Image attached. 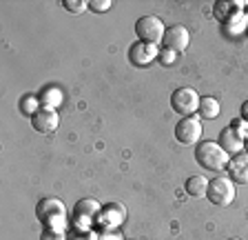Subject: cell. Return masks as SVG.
<instances>
[{"label": "cell", "instance_id": "6da1fadb", "mask_svg": "<svg viewBox=\"0 0 248 240\" xmlns=\"http://www.w3.org/2000/svg\"><path fill=\"white\" fill-rule=\"evenodd\" d=\"M195 160L202 169H208V171H222V169L228 167L231 158H228V154L219 147V142L206 140V142H200V145H197Z\"/></svg>", "mask_w": 248, "mask_h": 240}, {"label": "cell", "instance_id": "7a4b0ae2", "mask_svg": "<svg viewBox=\"0 0 248 240\" xmlns=\"http://www.w3.org/2000/svg\"><path fill=\"white\" fill-rule=\"evenodd\" d=\"M36 216L45 224V229L62 231L67 227V209L58 198H42L36 207Z\"/></svg>", "mask_w": 248, "mask_h": 240}, {"label": "cell", "instance_id": "3957f363", "mask_svg": "<svg viewBox=\"0 0 248 240\" xmlns=\"http://www.w3.org/2000/svg\"><path fill=\"white\" fill-rule=\"evenodd\" d=\"M170 107H173L175 114L184 116V118L195 116L197 109H200V96L193 87H180L170 96Z\"/></svg>", "mask_w": 248, "mask_h": 240}, {"label": "cell", "instance_id": "277c9868", "mask_svg": "<svg viewBox=\"0 0 248 240\" xmlns=\"http://www.w3.org/2000/svg\"><path fill=\"white\" fill-rule=\"evenodd\" d=\"M206 196L217 207H228V205L235 200V183L226 176H215L211 183H208Z\"/></svg>", "mask_w": 248, "mask_h": 240}, {"label": "cell", "instance_id": "5b68a950", "mask_svg": "<svg viewBox=\"0 0 248 240\" xmlns=\"http://www.w3.org/2000/svg\"><path fill=\"white\" fill-rule=\"evenodd\" d=\"M135 34H138L140 42H149V45H160L164 40V22L157 16H142L135 22Z\"/></svg>", "mask_w": 248, "mask_h": 240}, {"label": "cell", "instance_id": "8992f818", "mask_svg": "<svg viewBox=\"0 0 248 240\" xmlns=\"http://www.w3.org/2000/svg\"><path fill=\"white\" fill-rule=\"evenodd\" d=\"M175 138L182 145H195L202 138V122L195 116H188V118H182L175 127Z\"/></svg>", "mask_w": 248, "mask_h": 240}, {"label": "cell", "instance_id": "52a82bcc", "mask_svg": "<svg viewBox=\"0 0 248 240\" xmlns=\"http://www.w3.org/2000/svg\"><path fill=\"white\" fill-rule=\"evenodd\" d=\"M188 42H191V36H188V29H186V27H182V25L169 27L164 34V40H162V45H164L162 49L173 51V53H182V51H186Z\"/></svg>", "mask_w": 248, "mask_h": 240}, {"label": "cell", "instance_id": "ba28073f", "mask_svg": "<svg viewBox=\"0 0 248 240\" xmlns=\"http://www.w3.org/2000/svg\"><path fill=\"white\" fill-rule=\"evenodd\" d=\"M58 125H60V116H58L56 109H46V107H42V109H38L36 114L31 116V127L38 131V134H53V131L58 129Z\"/></svg>", "mask_w": 248, "mask_h": 240}, {"label": "cell", "instance_id": "9c48e42d", "mask_svg": "<svg viewBox=\"0 0 248 240\" xmlns=\"http://www.w3.org/2000/svg\"><path fill=\"white\" fill-rule=\"evenodd\" d=\"M160 56V49L157 45H149V42H133L129 49V60L135 65V67H146Z\"/></svg>", "mask_w": 248, "mask_h": 240}, {"label": "cell", "instance_id": "30bf717a", "mask_svg": "<svg viewBox=\"0 0 248 240\" xmlns=\"http://www.w3.org/2000/svg\"><path fill=\"white\" fill-rule=\"evenodd\" d=\"M217 142H219V147H222L228 156H239V154L244 152V147H246V140H244L237 131H235V127H232V125L231 127H224Z\"/></svg>", "mask_w": 248, "mask_h": 240}, {"label": "cell", "instance_id": "8fae6325", "mask_svg": "<svg viewBox=\"0 0 248 240\" xmlns=\"http://www.w3.org/2000/svg\"><path fill=\"white\" fill-rule=\"evenodd\" d=\"M100 211H102L100 203H95V200H91V198L80 200V203L76 205V218L80 220V227H82V229L91 227L93 220L100 218Z\"/></svg>", "mask_w": 248, "mask_h": 240}, {"label": "cell", "instance_id": "7c38bea8", "mask_svg": "<svg viewBox=\"0 0 248 240\" xmlns=\"http://www.w3.org/2000/svg\"><path fill=\"white\" fill-rule=\"evenodd\" d=\"M228 176L235 185H248V154L232 156L228 162Z\"/></svg>", "mask_w": 248, "mask_h": 240}, {"label": "cell", "instance_id": "4fadbf2b", "mask_svg": "<svg viewBox=\"0 0 248 240\" xmlns=\"http://www.w3.org/2000/svg\"><path fill=\"white\" fill-rule=\"evenodd\" d=\"M126 218V211H124L122 205L113 203L108 205L104 211H100V224H102L104 229H113V227H120Z\"/></svg>", "mask_w": 248, "mask_h": 240}, {"label": "cell", "instance_id": "5bb4252c", "mask_svg": "<svg viewBox=\"0 0 248 240\" xmlns=\"http://www.w3.org/2000/svg\"><path fill=\"white\" fill-rule=\"evenodd\" d=\"M208 183H211V180H206L204 176H191L184 185L186 193L193 196V198H202V196H206V191H208Z\"/></svg>", "mask_w": 248, "mask_h": 240}, {"label": "cell", "instance_id": "9a60e30c", "mask_svg": "<svg viewBox=\"0 0 248 240\" xmlns=\"http://www.w3.org/2000/svg\"><path fill=\"white\" fill-rule=\"evenodd\" d=\"M197 114H200V118H206V120L217 118V116H219V103H217L213 96H202Z\"/></svg>", "mask_w": 248, "mask_h": 240}, {"label": "cell", "instance_id": "2e32d148", "mask_svg": "<svg viewBox=\"0 0 248 240\" xmlns=\"http://www.w3.org/2000/svg\"><path fill=\"white\" fill-rule=\"evenodd\" d=\"M40 103H42V107H46V109H56L58 104L62 103V94L58 91V89L49 87L45 94L40 96Z\"/></svg>", "mask_w": 248, "mask_h": 240}, {"label": "cell", "instance_id": "e0dca14e", "mask_svg": "<svg viewBox=\"0 0 248 240\" xmlns=\"http://www.w3.org/2000/svg\"><path fill=\"white\" fill-rule=\"evenodd\" d=\"M62 7L67 11H71V14H80V11H84L89 7V2H82V0H64Z\"/></svg>", "mask_w": 248, "mask_h": 240}, {"label": "cell", "instance_id": "ac0fdd59", "mask_svg": "<svg viewBox=\"0 0 248 240\" xmlns=\"http://www.w3.org/2000/svg\"><path fill=\"white\" fill-rule=\"evenodd\" d=\"M22 111H25L29 118L36 114V111H38V98H36V96H27V100L22 103Z\"/></svg>", "mask_w": 248, "mask_h": 240}, {"label": "cell", "instance_id": "d6986e66", "mask_svg": "<svg viewBox=\"0 0 248 240\" xmlns=\"http://www.w3.org/2000/svg\"><path fill=\"white\" fill-rule=\"evenodd\" d=\"M89 9L98 11V14L108 11V9H111V0H91V2H89Z\"/></svg>", "mask_w": 248, "mask_h": 240}, {"label": "cell", "instance_id": "ffe728a7", "mask_svg": "<svg viewBox=\"0 0 248 240\" xmlns=\"http://www.w3.org/2000/svg\"><path fill=\"white\" fill-rule=\"evenodd\" d=\"M40 240H67V238H64V234L58 229H45L40 234Z\"/></svg>", "mask_w": 248, "mask_h": 240}, {"label": "cell", "instance_id": "44dd1931", "mask_svg": "<svg viewBox=\"0 0 248 240\" xmlns=\"http://www.w3.org/2000/svg\"><path fill=\"white\" fill-rule=\"evenodd\" d=\"M232 127H235V131H237L244 140H248V122H246V120H237Z\"/></svg>", "mask_w": 248, "mask_h": 240}, {"label": "cell", "instance_id": "7402d4cb", "mask_svg": "<svg viewBox=\"0 0 248 240\" xmlns=\"http://www.w3.org/2000/svg\"><path fill=\"white\" fill-rule=\"evenodd\" d=\"M175 56L177 53H173V51H166V49H162L160 51V60L164 65H173V60H175Z\"/></svg>", "mask_w": 248, "mask_h": 240}, {"label": "cell", "instance_id": "603a6c76", "mask_svg": "<svg viewBox=\"0 0 248 240\" xmlns=\"http://www.w3.org/2000/svg\"><path fill=\"white\" fill-rule=\"evenodd\" d=\"M100 240H122L118 234H108V231H104L102 236H100Z\"/></svg>", "mask_w": 248, "mask_h": 240}, {"label": "cell", "instance_id": "cb8c5ba5", "mask_svg": "<svg viewBox=\"0 0 248 240\" xmlns=\"http://www.w3.org/2000/svg\"><path fill=\"white\" fill-rule=\"evenodd\" d=\"M242 120H246L248 122V100L242 104Z\"/></svg>", "mask_w": 248, "mask_h": 240}, {"label": "cell", "instance_id": "d4e9b609", "mask_svg": "<svg viewBox=\"0 0 248 240\" xmlns=\"http://www.w3.org/2000/svg\"><path fill=\"white\" fill-rule=\"evenodd\" d=\"M246 152H248V140H246Z\"/></svg>", "mask_w": 248, "mask_h": 240}, {"label": "cell", "instance_id": "484cf974", "mask_svg": "<svg viewBox=\"0 0 248 240\" xmlns=\"http://www.w3.org/2000/svg\"><path fill=\"white\" fill-rule=\"evenodd\" d=\"M76 240H84V238H76Z\"/></svg>", "mask_w": 248, "mask_h": 240}, {"label": "cell", "instance_id": "4316f807", "mask_svg": "<svg viewBox=\"0 0 248 240\" xmlns=\"http://www.w3.org/2000/svg\"><path fill=\"white\" fill-rule=\"evenodd\" d=\"M231 240H239V238H231Z\"/></svg>", "mask_w": 248, "mask_h": 240}]
</instances>
